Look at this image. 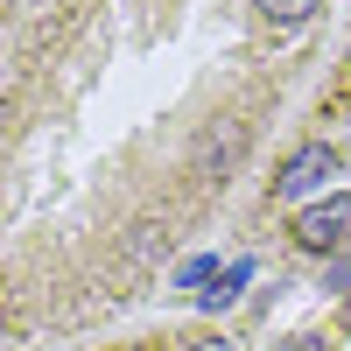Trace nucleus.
Segmentation results:
<instances>
[{
    "instance_id": "1",
    "label": "nucleus",
    "mask_w": 351,
    "mask_h": 351,
    "mask_svg": "<svg viewBox=\"0 0 351 351\" xmlns=\"http://www.w3.org/2000/svg\"><path fill=\"white\" fill-rule=\"evenodd\" d=\"M337 176V148L330 141H302L295 155L281 162V176H274V197H316Z\"/></svg>"
},
{
    "instance_id": "2",
    "label": "nucleus",
    "mask_w": 351,
    "mask_h": 351,
    "mask_svg": "<svg viewBox=\"0 0 351 351\" xmlns=\"http://www.w3.org/2000/svg\"><path fill=\"white\" fill-rule=\"evenodd\" d=\"M295 246H302V253H337V246H351V197L309 204V211L295 218Z\"/></svg>"
},
{
    "instance_id": "3",
    "label": "nucleus",
    "mask_w": 351,
    "mask_h": 351,
    "mask_svg": "<svg viewBox=\"0 0 351 351\" xmlns=\"http://www.w3.org/2000/svg\"><path fill=\"white\" fill-rule=\"evenodd\" d=\"M253 8H260V21H267V28H302L324 0H253Z\"/></svg>"
},
{
    "instance_id": "4",
    "label": "nucleus",
    "mask_w": 351,
    "mask_h": 351,
    "mask_svg": "<svg viewBox=\"0 0 351 351\" xmlns=\"http://www.w3.org/2000/svg\"><path fill=\"white\" fill-rule=\"evenodd\" d=\"M281 351H330V337H316V330H302V337H288Z\"/></svg>"
},
{
    "instance_id": "5",
    "label": "nucleus",
    "mask_w": 351,
    "mask_h": 351,
    "mask_svg": "<svg viewBox=\"0 0 351 351\" xmlns=\"http://www.w3.org/2000/svg\"><path fill=\"white\" fill-rule=\"evenodd\" d=\"M183 351H239L232 337H204V344H183Z\"/></svg>"
},
{
    "instance_id": "6",
    "label": "nucleus",
    "mask_w": 351,
    "mask_h": 351,
    "mask_svg": "<svg viewBox=\"0 0 351 351\" xmlns=\"http://www.w3.org/2000/svg\"><path fill=\"white\" fill-rule=\"evenodd\" d=\"M351 281V260H337V267H330V288H344Z\"/></svg>"
},
{
    "instance_id": "7",
    "label": "nucleus",
    "mask_w": 351,
    "mask_h": 351,
    "mask_svg": "<svg viewBox=\"0 0 351 351\" xmlns=\"http://www.w3.org/2000/svg\"><path fill=\"white\" fill-rule=\"evenodd\" d=\"M344 330H351V302H344Z\"/></svg>"
},
{
    "instance_id": "8",
    "label": "nucleus",
    "mask_w": 351,
    "mask_h": 351,
    "mask_svg": "<svg viewBox=\"0 0 351 351\" xmlns=\"http://www.w3.org/2000/svg\"><path fill=\"white\" fill-rule=\"evenodd\" d=\"M344 64H351V56H344Z\"/></svg>"
}]
</instances>
